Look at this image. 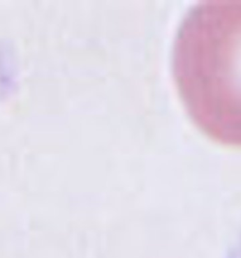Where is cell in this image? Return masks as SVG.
I'll use <instances>...</instances> for the list:
<instances>
[{
  "mask_svg": "<svg viewBox=\"0 0 241 258\" xmlns=\"http://www.w3.org/2000/svg\"><path fill=\"white\" fill-rule=\"evenodd\" d=\"M172 75L191 122L221 146L241 150V1H205L181 22Z\"/></svg>",
  "mask_w": 241,
  "mask_h": 258,
  "instance_id": "1",
  "label": "cell"
}]
</instances>
